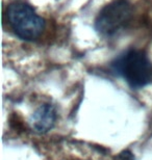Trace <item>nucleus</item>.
<instances>
[{"mask_svg":"<svg viewBox=\"0 0 152 160\" xmlns=\"http://www.w3.org/2000/svg\"><path fill=\"white\" fill-rule=\"evenodd\" d=\"M114 71L134 88H141L152 81V63L141 50H128L113 62Z\"/></svg>","mask_w":152,"mask_h":160,"instance_id":"obj_1","label":"nucleus"},{"mask_svg":"<svg viewBox=\"0 0 152 160\" xmlns=\"http://www.w3.org/2000/svg\"><path fill=\"white\" fill-rule=\"evenodd\" d=\"M9 26L22 40H37L45 27L44 19L37 15L30 5L24 2H14L6 11Z\"/></svg>","mask_w":152,"mask_h":160,"instance_id":"obj_2","label":"nucleus"},{"mask_svg":"<svg viewBox=\"0 0 152 160\" xmlns=\"http://www.w3.org/2000/svg\"><path fill=\"white\" fill-rule=\"evenodd\" d=\"M131 16L132 8L127 0H115L105 5L97 16L96 30L103 37H112L126 26Z\"/></svg>","mask_w":152,"mask_h":160,"instance_id":"obj_3","label":"nucleus"},{"mask_svg":"<svg viewBox=\"0 0 152 160\" xmlns=\"http://www.w3.org/2000/svg\"><path fill=\"white\" fill-rule=\"evenodd\" d=\"M57 119L56 109L49 103L42 104L32 114L31 123L34 129L39 133H46L55 125Z\"/></svg>","mask_w":152,"mask_h":160,"instance_id":"obj_4","label":"nucleus"},{"mask_svg":"<svg viewBox=\"0 0 152 160\" xmlns=\"http://www.w3.org/2000/svg\"><path fill=\"white\" fill-rule=\"evenodd\" d=\"M113 160H135V157L129 150H124L121 153H119L117 156H115Z\"/></svg>","mask_w":152,"mask_h":160,"instance_id":"obj_5","label":"nucleus"}]
</instances>
